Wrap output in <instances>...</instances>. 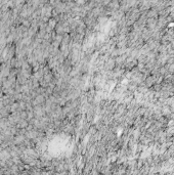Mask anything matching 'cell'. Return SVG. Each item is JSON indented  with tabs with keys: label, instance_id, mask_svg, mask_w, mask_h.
I'll return each instance as SVG.
<instances>
[{
	"label": "cell",
	"instance_id": "obj_1",
	"mask_svg": "<svg viewBox=\"0 0 174 175\" xmlns=\"http://www.w3.org/2000/svg\"><path fill=\"white\" fill-rule=\"evenodd\" d=\"M116 67V60L114 57H109L107 60L103 62V68L105 72H109V71H113Z\"/></svg>",
	"mask_w": 174,
	"mask_h": 175
}]
</instances>
